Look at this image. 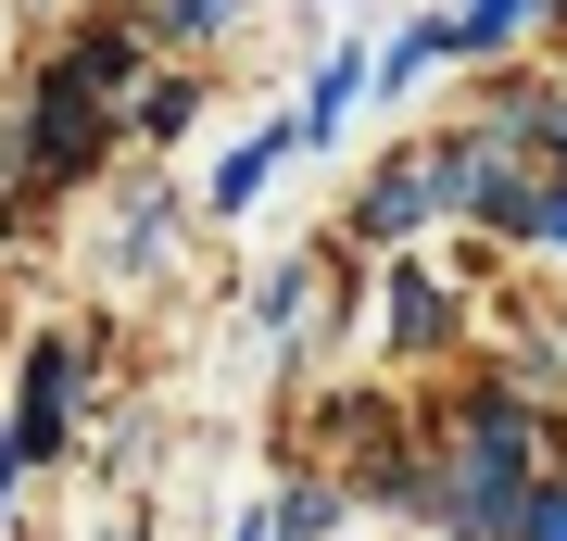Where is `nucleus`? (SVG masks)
<instances>
[{"instance_id":"423d86ee","label":"nucleus","mask_w":567,"mask_h":541,"mask_svg":"<svg viewBox=\"0 0 567 541\" xmlns=\"http://www.w3.org/2000/svg\"><path fill=\"white\" fill-rule=\"evenodd\" d=\"M290 152H303V126H252V139L215 164V189H203V201H215V215H252V201H265V177H278Z\"/></svg>"},{"instance_id":"0eeeda50","label":"nucleus","mask_w":567,"mask_h":541,"mask_svg":"<svg viewBox=\"0 0 567 541\" xmlns=\"http://www.w3.org/2000/svg\"><path fill=\"white\" fill-rule=\"evenodd\" d=\"M429 63H454V13H416V25H391V51H379V89H416Z\"/></svg>"},{"instance_id":"f8f14e48","label":"nucleus","mask_w":567,"mask_h":541,"mask_svg":"<svg viewBox=\"0 0 567 541\" xmlns=\"http://www.w3.org/2000/svg\"><path fill=\"white\" fill-rule=\"evenodd\" d=\"M303 290H316V264H278V278L252 290V315H265V327H303Z\"/></svg>"},{"instance_id":"6e6552de","label":"nucleus","mask_w":567,"mask_h":541,"mask_svg":"<svg viewBox=\"0 0 567 541\" xmlns=\"http://www.w3.org/2000/svg\"><path fill=\"white\" fill-rule=\"evenodd\" d=\"M278 541H341V491H328V479H290L278 491Z\"/></svg>"},{"instance_id":"20e7f679","label":"nucleus","mask_w":567,"mask_h":541,"mask_svg":"<svg viewBox=\"0 0 567 541\" xmlns=\"http://www.w3.org/2000/svg\"><path fill=\"white\" fill-rule=\"evenodd\" d=\"M365 89H379V51H353V39H341V51L316 63V89H303V114H290V126H303V152H328V139H341Z\"/></svg>"},{"instance_id":"9d476101","label":"nucleus","mask_w":567,"mask_h":541,"mask_svg":"<svg viewBox=\"0 0 567 541\" xmlns=\"http://www.w3.org/2000/svg\"><path fill=\"white\" fill-rule=\"evenodd\" d=\"M505 541H567V491H555V479H529V491H517V517H505Z\"/></svg>"},{"instance_id":"ddd939ff","label":"nucleus","mask_w":567,"mask_h":541,"mask_svg":"<svg viewBox=\"0 0 567 541\" xmlns=\"http://www.w3.org/2000/svg\"><path fill=\"white\" fill-rule=\"evenodd\" d=\"M227 13H240V0H164V25H152V39H215Z\"/></svg>"},{"instance_id":"7ed1b4c3","label":"nucleus","mask_w":567,"mask_h":541,"mask_svg":"<svg viewBox=\"0 0 567 541\" xmlns=\"http://www.w3.org/2000/svg\"><path fill=\"white\" fill-rule=\"evenodd\" d=\"M466 201V139H442V152H404V164H379V189L353 201V240H416L429 215H454Z\"/></svg>"},{"instance_id":"f257e3e1","label":"nucleus","mask_w":567,"mask_h":541,"mask_svg":"<svg viewBox=\"0 0 567 541\" xmlns=\"http://www.w3.org/2000/svg\"><path fill=\"white\" fill-rule=\"evenodd\" d=\"M126 89H140V25H76L51 63H39V89H25V126H13V164H25V189H63V177H89L102 164V139L126 126Z\"/></svg>"},{"instance_id":"2eb2a0df","label":"nucleus","mask_w":567,"mask_h":541,"mask_svg":"<svg viewBox=\"0 0 567 541\" xmlns=\"http://www.w3.org/2000/svg\"><path fill=\"white\" fill-rule=\"evenodd\" d=\"M543 152H567V101H555V139H543Z\"/></svg>"},{"instance_id":"1a4fd4ad","label":"nucleus","mask_w":567,"mask_h":541,"mask_svg":"<svg viewBox=\"0 0 567 541\" xmlns=\"http://www.w3.org/2000/svg\"><path fill=\"white\" fill-rule=\"evenodd\" d=\"M189 114H203V89H189V76H152V89H140V139H177Z\"/></svg>"},{"instance_id":"9b49d317","label":"nucleus","mask_w":567,"mask_h":541,"mask_svg":"<svg viewBox=\"0 0 567 541\" xmlns=\"http://www.w3.org/2000/svg\"><path fill=\"white\" fill-rule=\"evenodd\" d=\"M517 240H529V252H567V177H543V189H529V215H517Z\"/></svg>"},{"instance_id":"f03ea898","label":"nucleus","mask_w":567,"mask_h":541,"mask_svg":"<svg viewBox=\"0 0 567 541\" xmlns=\"http://www.w3.org/2000/svg\"><path fill=\"white\" fill-rule=\"evenodd\" d=\"M76 391H89V341H39V353H25L13 416H0V503H13L25 466H51V454H63V416H76Z\"/></svg>"},{"instance_id":"39448f33","label":"nucleus","mask_w":567,"mask_h":541,"mask_svg":"<svg viewBox=\"0 0 567 541\" xmlns=\"http://www.w3.org/2000/svg\"><path fill=\"white\" fill-rule=\"evenodd\" d=\"M379 327H391V353H442V327H454V290H442V278H416V264H391V302H379Z\"/></svg>"},{"instance_id":"4468645a","label":"nucleus","mask_w":567,"mask_h":541,"mask_svg":"<svg viewBox=\"0 0 567 541\" xmlns=\"http://www.w3.org/2000/svg\"><path fill=\"white\" fill-rule=\"evenodd\" d=\"M227 541H278V517H252V529H227Z\"/></svg>"}]
</instances>
